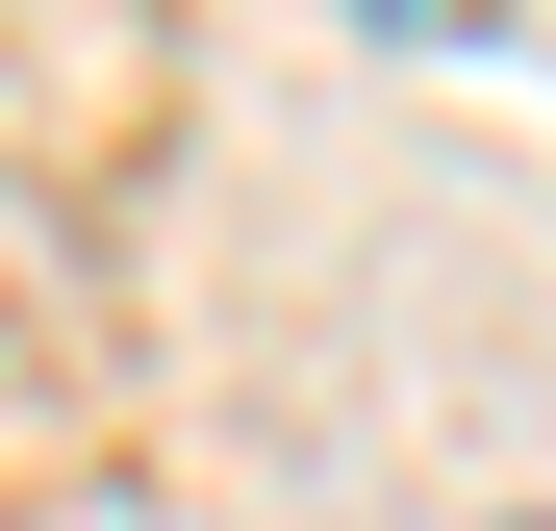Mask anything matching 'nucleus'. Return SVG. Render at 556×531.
Returning a JSON list of instances; mask_svg holds the SVG:
<instances>
[{"mask_svg": "<svg viewBox=\"0 0 556 531\" xmlns=\"http://www.w3.org/2000/svg\"><path fill=\"white\" fill-rule=\"evenodd\" d=\"M506 531H556V506H506Z\"/></svg>", "mask_w": 556, "mask_h": 531, "instance_id": "1", "label": "nucleus"}]
</instances>
